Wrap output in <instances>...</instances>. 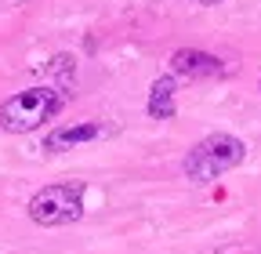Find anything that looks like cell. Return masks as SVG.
<instances>
[{
	"mask_svg": "<svg viewBox=\"0 0 261 254\" xmlns=\"http://www.w3.org/2000/svg\"><path fill=\"white\" fill-rule=\"evenodd\" d=\"M243 156H247V145H243L236 135L218 131V135H207L203 142H196V145L189 149L181 171H185V178H192V182H214V178H221L225 171L240 167Z\"/></svg>",
	"mask_w": 261,
	"mask_h": 254,
	"instance_id": "cell-1",
	"label": "cell"
},
{
	"mask_svg": "<svg viewBox=\"0 0 261 254\" xmlns=\"http://www.w3.org/2000/svg\"><path fill=\"white\" fill-rule=\"evenodd\" d=\"M58 109H62V94L55 87H29V91L11 94L0 106V127L8 135H29L40 123H47Z\"/></svg>",
	"mask_w": 261,
	"mask_h": 254,
	"instance_id": "cell-2",
	"label": "cell"
},
{
	"mask_svg": "<svg viewBox=\"0 0 261 254\" xmlns=\"http://www.w3.org/2000/svg\"><path fill=\"white\" fill-rule=\"evenodd\" d=\"M84 182H58V185H44L37 196L29 200V218L44 229H58V225H73L84 218Z\"/></svg>",
	"mask_w": 261,
	"mask_h": 254,
	"instance_id": "cell-3",
	"label": "cell"
},
{
	"mask_svg": "<svg viewBox=\"0 0 261 254\" xmlns=\"http://www.w3.org/2000/svg\"><path fill=\"white\" fill-rule=\"evenodd\" d=\"M171 69L178 77H189V80H207V77H221L225 73V62L207 55V51H196V47H181L174 51L171 58Z\"/></svg>",
	"mask_w": 261,
	"mask_h": 254,
	"instance_id": "cell-4",
	"label": "cell"
},
{
	"mask_svg": "<svg viewBox=\"0 0 261 254\" xmlns=\"http://www.w3.org/2000/svg\"><path fill=\"white\" fill-rule=\"evenodd\" d=\"M106 135V127L102 123H69V127H55V131L44 138V149L47 153H65V149H76L84 142H94V138H102Z\"/></svg>",
	"mask_w": 261,
	"mask_h": 254,
	"instance_id": "cell-5",
	"label": "cell"
},
{
	"mask_svg": "<svg viewBox=\"0 0 261 254\" xmlns=\"http://www.w3.org/2000/svg\"><path fill=\"white\" fill-rule=\"evenodd\" d=\"M174 77H160L149 91V116L152 120H171L174 116Z\"/></svg>",
	"mask_w": 261,
	"mask_h": 254,
	"instance_id": "cell-6",
	"label": "cell"
},
{
	"mask_svg": "<svg viewBox=\"0 0 261 254\" xmlns=\"http://www.w3.org/2000/svg\"><path fill=\"white\" fill-rule=\"evenodd\" d=\"M196 4H203V8H211V4H221V0H196Z\"/></svg>",
	"mask_w": 261,
	"mask_h": 254,
	"instance_id": "cell-7",
	"label": "cell"
}]
</instances>
